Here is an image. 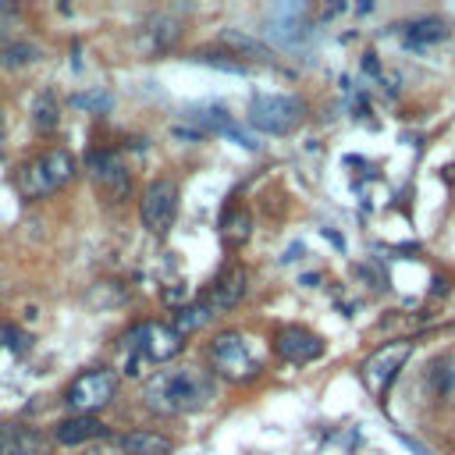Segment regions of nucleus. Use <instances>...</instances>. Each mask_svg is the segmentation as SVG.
<instances>
[{"instance_id": "nucleus-1", "label": "nucleus", "mask_w": 455, "mask_h": 455, "mask_svg": "<svg viewBox=\"0 0 455 455\" xmlns=\"http://www.w3.org/2000/svg\"><path fill=\"white\" fill-rule=\"evenodd\" d=\"M217 395V380L210 370L203 366H167L156 370L146 384H142V409L153 416H185L196 412L203 405H210Z\"/></svg>"}, {"instance_id": "nucleus-2", "label": "nucleus", "mask_w": 455, "mask_h": 455, "mask_svg": "<svg viewBox=\"0 0 455 455\" xmlns=\"http://www.w3.org/2000/svg\"><path fill=\"white\" fill-rule=\"evenodd\" d=\"M181 345L185 341H181V334L171 323L146 320L135 331H128L124 341H121V348H124V370L139 377L142 366H149V363H171L181 352Z\"/></svg>"}, {"instance_id": "nucleus-3", "label": "nucleus", "mask_w": 455, "mask_h": 455, "mask_svg": "<svg viewBox=\"0 0 455 455\" xmlns=\"http://www.w3.org/2000/svg\"><path fill=\"white\" fill-rule=\"evenodd\" d=\"M75 171H78V164H75V156L68 149H46V153L25 160L18 167L14 181H18V192L25 199H46V196L60 192L75 178Z\"/></svg>"}, {"instance_id": "nucleus-4", "label": "nucleus", "mask_w": 455, "mask_h": 455, "mask_svg": "<svg viewBox=\"0 0 455 455\" xmlns=\"http://www.w3.org/2000/svg\"><path fill=\"white\" fill-rule=\"evenodd\" d=\"M206 359H210V373L231 380V384H245V380H256L263 363L259 355L252 352L249 338L242 331H220L210 348H206Z\"/></svg>"}, {"instance_id": "nucleus-5", "label": "nucleus", "mask_w": 455, "mask_h": 455, "mask_svg": "<svg viewBox=\"0 0 455 455\" xmlns=\"http://www.w3.org/2000/svg\"><path fill=\"white\" fill-rule=\"evenodd\" d=\"M306 103L299 96H281V92H256L249 100V124L267 132V135H288L302 124Z\"/></svg>"}, {"instance_id": "nucleus-6", "label": "nucleus", "mask_w": 455, "mask_h": 455, "mask_svg": "<svg viewBox=\"0 0 455 455\" xmlns=\"http://www.w3.org/2000/svg\"><path fill=\"white\" fill-rule=\"evenodd\" d=\"M409 355H412V341H409V338L384 341L380 348H373V352L363 359V366H359V377H363V384L370 387V395L384 398L387 387L395 384L398 370L409 363Z\"/></svg>"}, {"instance_id": "nucleus-7", "label": "nucleus", "mask_w": 455, "mask_h": 455, "mask_svg": "<svg viewBox=\"0 0 455 455\" xmlns=\"http://www.w3.org/2000/svg\"><path fill=\"white\" fill-rule=\"evenodd\" d=\"M117 391V373L100 366V370H85L78 373L68 391H64V405L75 412V416H92L96 409H103Z\"/></svg>"}, {"instance_id": "nucleus-8", "label": "nucleus", "mask_w": 455, "mask_h": 455, "mask_svg": "<svg viewBox=\"0 0 455 455\" xmlns=\"http://www.w3.org/2000/svg\"><path fill=\"white\" fill-rule=\"evenodd\" d=\"M174 217H178V181H171V178L149 181L142 188V199H139V220H142V228L149 235L164 238L171 231Z\"/></svg>"}, {"instance_id": "nucleus-9", "label": "nucleus", "mask_w": 455, "mask_h": 455, "mask_svg": "<svg viewBox=\"0 0 455 455\" xmlns=\"http://www.w3.org/2000/svg\"><path fill=\"white\" fill-rule=\"evenodd\" d=\"M85 171H89V178L96 181V188H100L107 199H114V203L128 199V192H132V174H128V164L121 160L117 149H89V153H85Z\"/></svg>"}, {"instance_id": "nucleus-10", "label": "nucleus", "mask_w": 455, "mask_h": 455, "mask_svg": "<svg viewBox=\"0 0 455 455\" xmlns=\"http://www.w3.org/2000/svg\"><path fill=\"white\" fill-rule=\"evenodd\" d=\"M274 348H277V355H281L284 363H291V366H306V363H313V359L323 355V338L313 334L309 327L288 323V327H281V331L274 334Z\"/></svg>"}, {"instance_id": "nucleus-11", "label": "nucleus", "mask_w": 455, "mask_h": 455, "mask_svg": "<svg viewBox=\"0 0 455 455\" xmlns=\"http://www.w3.org/2000/svg\"><path fill=\"white\" fill-rule=\"evenodd\" d=\"M53 434L25 423H0V455H53Z\"/></svg>"}, {"instance_id": "nucleus-12", "label": "nucleus", "mask_w": 455, "mask_h": 455, "mask_svg": "<svg viewBox=\"0 0 455 455\" xmlns=\"http://www.w3.org/2000/svg\"><path fill=\"white\" fill-rule=\"evenodd\" d=\"M245 267L242 263H231V267H224L217 277H213V284L206 288V295H203V302L210 306V313H224V309H235L238 302H242V295H245Z\"/></svg>"}, {"instance_id": "nucleus-13", "label": "nucleus", "mask_w": 455, "mask_h": 455, "mask_svg": "<svg viewBox=\"0 0 455 455\" xmlns=\"http://www.w3.org/2000/svg\"><path fill=\"white\" fill-rule=\"evenodd\" d=\"M107 427L96 419V416H68L53 427V441L57 444H85V441H96L103 437Z\"/></svg>"}, {"instance_id": "nucleus-14", "label": "nucleus", "mask_w": 455, "mask_h": 455, "mask_svg": "<svg viewBox=\"0 0 455 455\" xmlns=\"http://www.w3.org/2000/svg\"><path fill=\"white\" fill-rule=\"evenodd\" d=\"M117 448L124 455H171L174 441L156 434V430H128V434L117 437Z\"/></svg>"}, {"instance_id": "nucleus-15", "label": "nucleus", "mask_w": 455, "mask_h": 455, "mask_svg": "<svg viewBox=\"0 0 455 455\" xmlns=\"http://www.w3.org/2000/svg\"><path fill=\"white\" fill-rule=\"evenodd\" d=\"M398 28H402V39H405L409 46H430V43H441V39L448 36V25H444L441 18H434V14L412 18V21L398 25Z\"/></svg>"}, {"instance_id": "nucleus-16", "label": "nucleus", "mask_w": 455, "mask_h": 455, "mask_svg": "<svg viewBox=\"0 0 455 455\" xmlns=\"http://www.w3.org/2000/svg\"><path fill=\"white\" fill-rule=\"evenodd\" d=\"M174 39H178V21H174L171 14H153V18L142 25V46L153 50V53L167 50Z\"/></svg>"}, {"instance_id": "nucleus-17", "label": "nucleus", "mask_w": 455, "mask_h": 455, "mask_svg": "<svg viewBox=\"0 0 455 455\" xmlns=\"http://www.w3.org/2000/svg\"><path fill=\"white\" fill-rule=\"evenodd\" d=\"M220 235H224L228 245H242V242L252 235V217H249V210H242V206L224 210V217H220Z\"/></svg>"}, {"instance_id": "nucleus-18", "label": "nucleus", "mask_w": 455, "mask_h": 455, "mask_svg": "<svg viewBox=\"0 0 455 455\" xmlns=\"http://www.w3.org/2000/svg\"><path fill=\"white\" fill-rule=\"evenodd\" d=\"M210 306L206 302H185V306H178L174 309V320H171V327L185 338V334H192V331H199V327H206L210 323Z\"/></svg>"}, {"instance_id": "nucleus-19", "label": "nucleus", "mask_w": 455, "mask_h": 455, "mask_svg": "<svg viewBox=\"0 0 455 455\" xmlns=\"http://www.w3.org/2000/svg\"><path fill=\"white\" fill-rule=\"evenodd\" d=\"M32 60H39V46H36V43L0 36V64H7V68H21V64H32Z\"/></svg>"}, {"instance_id": "nucleus-20", "label": "nucleus", "mask_w": 455, "mask_h": 455, "mask_svg": "<svg viewBox=\"0 0 455 455\" xmlns=\"http://www.w3.org/2000/svg\"><path fill=\"white\" fill-rule=\"evenodd\" d=\"M32 124H36V132H43V135L60 124V107H57L53 92H39V96H36V103H32Z\"/></svg>"}, {"instance_id": "nucleus-21", "label": "nucleus", "mask_w": 455, "mask_h": 455, "mask_svg": "<svg viewBox=\"0 0 455 455\" xmlns=\"http://www.w3.org/2000/svg\"><path fill=\"white\" fill-rule=\"evenodd\" d=\"M427 384H430V391H434L437 398L451 395V370H448V355H437V359L430 363V370H427Z\"/></svg>"}, {"instance_id": "nucleus-22", "label": "nucleus", "mask_w": 455, "mask_h": 455, "mask_svg": "<svg viewBox=\"0 0 455 455\" xmlns=\"http://www.w3.org/2000/svg\"><path fill=\"white\" fill-rule=\"evenodd\" d=\"M71 103H75L78 110H89V114H103V110H110L114 96H110L107 89H85V92H78Z\"/></svg>"}, {"instance_id": "nucleus-23", "label": "nucleus", "mask_w": 455, "mask_h": 455, "mask_svg": "<svg viewBox=\"0 0 455 455\" xmlns=\"http://www.w3.org/2000/svg\"><path fill=\"white\" fill-rule=\"evenodd\" d=\"M25 341H28V338H25L21 331H14L11 323H0V345H4V348H14V352H25Z\"/></svg>"}, {"instance_id": "nucleus-24", "label": "nucleus", "mask_w": 455, "mask_h": 455, "mask_svg": "<svg viewBox=\"0 0 455 455\" xmlns=\"http://www.w3.org/2000/svg\"><path fill=\"white\" fill-rule=\"evenodd\" d=\"M448 370H451V395H455V352L448 355Z\"/></svg>"}, {"instance_id": "nucleus-25", "label": "nucleus", "mask_w": 455, "mask_h": 455, "mask_svg": "<svg viewBox=\"0 0 455 455\" xmlns=\"http://www.w3.org/2000/svg\"><path fill=\"white\" fill-rule=\"evenodd\" d=\"M0 142H4V132H0ZM0 156H4V146H0Z\"/></svg>"}]
</instances>
